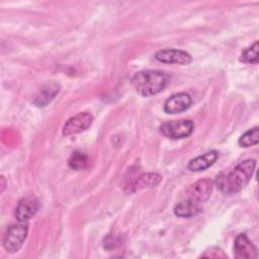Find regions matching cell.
Instances as JSON below:
<instances>
[{
  "label": "cell",
  "instance_id": "18",
  "mask_svg": "<svg viewBox=\"0 0 259 259\" xmlns=\"http://www.w3.org/2000/svg\"><path fill=\"white\" fill-rule=\"evenodd\" d=\"M123 236L121 234H109L104 239V248L106 249H113L118 247L123 242Z\"/></svg>",
  "mask_w": 259,
  "mask_h": 259
},
{
  "label": "cell",
  "instance_id": "8",
  "mask_svg": "<svg viewBox=\"0 0 259 259\" xmlns=\"http://www.w3.org/2000/svg\"><path fill=\"white\" fill-rule=\"evenodd\" d=\"M234 253L238 259H255L257 258V248L248 239L246 234L237 236L234 243Z\"/></svg>",
  "mask_w": 259,
  "mask_h": 259
},
{
  "label": "cell",
  "instance_id": "17",
  "mask_svg": "<svg viewBox=\"0 0 259 259\" xmlns=\"http://www.w3.org/2000/svg\"><path fill=\"white\" fill-rule=\"evenodd\" d=\"M258 48H259V42L255 41L253 46L243 51L240 61L244 63H249V64H256L258 62Z\"/></svg>",
  "mask_w": 259,
  "mask_h": 259
},
{
  "label": "cell",
  "instance_id": "9",
  "mask_svg": "<svg viewBox=\"0 0 259 259\" xmlns=\"http://www.w3.org/2000/svg\"><path fill=\"white\" fill-rule=\"evenodd\" d=\"M156 60L162 63L167 64H189L191 62V56L181 50H175V49H165L160 50L155 54Z\"/></svg>",
  "mask_w": 259,
  "mask_h": 259
},
{
  "label": "cell",
  "instance_id": "6",
  "mask_svg": "<svg viewBox=\"0 0 259 259\" xmlns=\"http://www.w3.org/2000/svg\"><path fill=\"white\" fill-rule=\"evenodd\" d=\"M38 207H39V203L35 197H32V196L23 197L18 201L15 207V211H14L15 219L18 222H26L36 213V211L38 210Z\"/></svg>",
  "mask_w": 259,
  "mask_h": 259
},
{
  "label": "cell",
  "instance_id": "20",
  "mask_svg": "<svg viewBox=\"0 0 259 259\" xmlns=\"http://www.w3.org/2000/svg\"><path fill=\"white\" fill-rule=\"evenodd\" d=\"M1 180H2V189H1V190H3V189H4V187H5V183H4V177H3V176L1 177Z\"/></svg>",
  "mask_w": 259,
  "mask_h": 259
},
{
  "label": "cell",
  "instance_id": "11",
  "mask_svg": "<svg viewBox=\"0 0 259 259\" xmlns=\"http://www.w3.org/2000/svg\"><path fill=\"white\" fill-rule=\"evenodd\" d=\"M59 91H60V85L58 83L56 82L47 83L34 95L33 103L38 107L46 106L56 97Z\"/></svg>",
  "mask_w": 259,
  "mask_h": 259
},
{
  "label": "cell",
  "instance_id": "3",
  "mask_svg": "<svg viewBox=\"0 0 259 259\" xmlns=\"http://www.w3.org/2000/svg\"><path fill=\"white\" fill-rule=\"evenodd\" d=\"M28 228L24 222L10 225L3 238V246L9 253L17 252L23 245L27 237Z\"/></svg>",
  "mask_w": 259,
  "mask_h": 259
},
{
  "label": "cell",
  "instance_id": "19",
  "mask_svg": "<svg viewBox=\"0 0 259 259\" xmlns=\"http://www.w3.org/2000/svg\"><path fill=\"white\" fill-rule=\"evenodd\" d=\"M202 257H210V258H226L227 255L224 253V251H222L219 248H211L208 251H205V253H203L201 255Z\"/></svg>",
  "mask_w": 259,
  "mask_h": 259
},
{
  "label": "cell",
  "instance_id": "14",
  "mask_svg": "<svg viewBox=\"0 0 259 259\" xmlns=\"http://www.w3.org/2000/svg\"><path fill=\"white\" fill-rule=\"evenodd\" d=\"M202 210L198 201L191 198L178 202L174 207V213L180 218H190L198 214Z\"/></svg>",
  "mask_w": 259,
  "mask_h": 259
},
{
  "label": "cell",
  "instance_id": "1",
  "mask_svg": "<svg viewBox=\"0 0 259 259\" xmlns=\"http://www.w3.org/2000/svg\"><path fill=\"white\" fill-rule=\"evenodd\" d=\"M256 167V160L247 159L239 163L232 171L218 175L215 184L225 194L232 195L241 191L251 180Z\"/></svg>",
  "mask_w": 259,
  "mask_h": 259
},
{
  "label": "cell",
  "instance_id": "4",
  "mask_svg": "<svg viewBox=\"0 0 259 259\" xmlns=\"http://www.w3.org/2000/svg\"><path fill=\"white\" fill-rule=\"evenodd\" d=\"M194 124L189 119L165 121L160 125V132L167 138L178 140L190 136L193 132Z\"/></svg>",
  "mask_w": 259,
  "mask_h": 259
},
{
  "label": "cell",
  "instance_id": "2",
  "mask_svg": "<svg viewBox=\"0 0 259 259\" xmlns=\"http://www.w3.org/2000/svg\"><path fill=\"white\" fill-rule=\"evenodd\" d=\"M132 84L140 95L148 97L158 94L165 88L167 76L161 71L144 70L134 75Z\"/></svg>",
  "mask_w": 259,
  "mask_h": 259
},
{
  "label": "cell",
  "instance_id": "7",
  "mask_svg": "<svg viewBox=\"0 0 259 259\" xmlns=\"http://www.w3.org/2000/svg\"><path fill=\"white\" fill-rule=\"evenodd\" d=\"M212 186H213V183L210 179L208 178L199 179L189 186L186 193L189 198L198 202H203L207 200L208 197L210 196V193L212 191Z\"/></svg>",
  "mask_w": 259,
  "mask_h": 259
},
{
  "label": "cell",
  "instance_id": "12",
  "mask_svg": "<svg viewBox=\"0 0 259 259\" xmlns=\"http://www.w3.org/2000/svg\"><path fill=\"white\" fill-rule=\"evenodd\" d=\"M162 180V177L157 173H144L139 175L138 177L132 179L127 184V188L130 191H136L138 189L147 188V187H155Z\"/></svg>",
  "mask_w": 259,
  "mask_h": 259
},
{
  "label": "cell",
  "instance_id": "10",
  "mask_svg": "<svg viewBox=\"0 0 259 259\" xmlns=\"http://www.w3.org/2000/svg\"><path fill=\"white\" fill-rule=\"evenodd\" d=\"M191 97L187 93H176L170 96L164 104V110L170 114H176L185 111L191 105Z\"/></svg>",
  "mask_w": 259,
  "mask_h": 259
},
{
  "label": "cell",
  "instance_id": "13",
  "mask_svg": "<svg viewBox=\"0 0 259 259\" xmlns=\"http://www.w3.org/2000/svg\"><path fill=\"white\" fill-rule=\"evenodd\" d=\"M218 155L219 154L217 151L206 152V153L190 160L187 165V168L189 171H192V172L205 170L215 162V160L218 159Z\"/></svg>",
  "mask_w": 259,
  "mask_h": 259
},
{
  "label": "cell",
  "instance_id": "16",
  "mask_svg": "<svg viewBox=\"0 0 259 259\" xmlns=\"http://www.w3.org/2000/svg\"><path fill=\"white\" fill-rule=\"evenodd\" d=\"M68 164L72 169L82 170V169L87 167L88 157L85 153L80 152V151H76L71 155V157L68 161Z\"/></svg>",
  "mask_w": 259,
  "mask_h": 259
},
{
  "label": "cell",
  "instance_id": "5",
  "mask_svg": "<svg viewBox=\"0 0 259 259\" xmlns=\"http://www.w3.org/2000/svg\"><path fill=\"white\" fill-rule=\"evenodd\" d=\"M93 122V115L90 112H80L69 118L63 127L64 136H72L89 128Z\"/></svg>",
  "mask_w": 259,
  "mask_h": 259
},
{
  "label": "cell",
  "instance_id": "15",
  "mask_svg": "<svg viewBox=\"0 0 259 259\" xmlns=\"http://www.w3.org/2000/svg\"><path fill=\"white\" fill-rule=\"evenodd\" d=\"M259 142V128L255 126L251 130H248L245 134H243L239 139V145L244 148H248L254 145H257Z\"/></svg>",
  "mask_w": 259,
  "mask_h": 259
}]
</instances>
